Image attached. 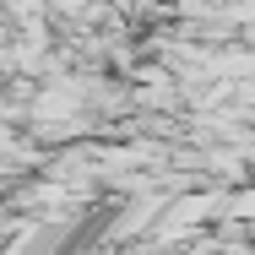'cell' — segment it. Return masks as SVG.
<instances>
[{
  "label": "cell",
  "mask_w": 255,
  "mask_h": 255,
  "mask_svg": "<svg viewBox=\"0 0 255 255\" xmlns=\"http://www.w3.org/2000/svg\"><path fill=\"white\" fill-rule=\"evenodd\" d=\"M228 217H239V223H255V190H245L239 201L228 206Z\"/></svg>",
  "instance_id": "obj_1"
}]
</instances>
